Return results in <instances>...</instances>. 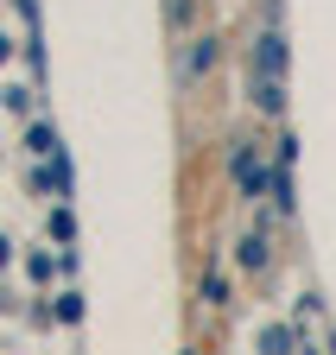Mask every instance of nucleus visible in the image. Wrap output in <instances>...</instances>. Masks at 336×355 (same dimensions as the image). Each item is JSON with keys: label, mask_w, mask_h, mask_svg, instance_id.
<instances>
[{"label": "nucleus", "mask_w": 336, "mask_h": 355, "mask_svg": "<svg viewBox=\"0 0 336 355\" xmlns=\"http://www.w3.org/2000/svg\"><path fill=\"white\" fill-rule=\"evenodd\" d=\"M216 64H222V32H197V38H184V51H178V89L191 96L203 76H216Z\"/></svg>", "instance_id": "obj_1"}, {"label": "nucleus", "mask_w": 336, "mask_h": 355, "mask_svg": "<svg viewBox=\"0 0 336 355\" xmlns=\"http://www.w3.org/2000/svg\"><path fill=\"white\" fill-rule=\"evenodd\" d=\"M241 266H247V273H260V266H267V235H247L241 241Z\"/></svg>", "instance_id": "obj_6"}, {"label": "nucleus", "mask_w": 336, "mask_h": 355, "mask_svg": "<svg viewBox=\"0 0 336 355\" xmlns=\"http://www.w3.org/2000/svg\"><path fill=\"white\" fill-rule=\"evenodd\" d=\"M254 70L285 76V32L279 26H260V38H254Z\"/></svg>", "instance_id": "obj_3"}, {"label": "nucleus", "mask_w": 336, "mask_h": 355, "mask_svg": "<svg viewBox=\"0 0 336 355\" xmlns=\"http://www.w3.org/2000/svg\"><path fill=\"white\" fill-rule=\"evenodd\" d=\"M203 298H209V304H222V298H229V279H222V273H209V279H203Z\"/></svg>", "instance_id": "obj_8"}, {"label": "nucleus", "mask_w": 336, "mask_h": 355, "mask_svg": "<svg viewBox=\"0 0 336 355\" xmlns=\"http://www.w3.org/2000/svg\"><path fill=\"white\" fill-rule=\"evenodd\" d=\"M254 108H267V114H279V108H285V76L254 70Z\"/></svg>", "instance_id": "obj_4"}, {"label": "nucleus", "mask_w": 336, "mask_h": 355, "mask_svg": "<svg viewBox=\"0 0 336 355\" xmlns=\"http://www.w3.org/2000/svg\"><path fill=\"white\" fill-rule=\"evenodd\" d=\"M235 191L254 203V197H267V165H260V146H235Z\"/></svg>", "instance_id": "obj_2"}, {"label": "nucleus", "mask_w": 336, "mask_h": 355, "mask_svg": "<svg viewBox=\"0 0 336 355\" xmlns=\"http://www.w3.org/2000/svg\"><path fill=\"white\" fill-rule=\"evenodd\" d=\"M260 349H267V355H292V330H279V324L260 330Z\"/></svg>", "instance_id": "obj_7"}, {"label": "nucleus", "mask_w": 336, "mask_h": 355, "mask_svg": "<svg viewBox=\"0 0 336 355\" xmlns=\"http://www.w3.org/2000/svg\"><path fill=\"white\" fill-rule=\"evenodd\" d=\"M197 7H203V0H165V26H172V32H191Z\"/></svg>", "instance_id": "obj_5"}]
</instances>
